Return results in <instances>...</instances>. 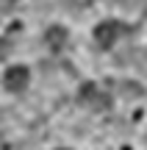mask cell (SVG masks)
Segmentation results:
<instances>
[{
    "label": "cell",
    "mask_w": 147,
    "mask_h": 150,
    "mask_svg": "<svg viewBox=\"0 0 147 150\" xmlns=\"http://www.w3.org/2000/svg\"><path fill=\"white\" fill-rule=\"evenodd\" d=\"M122 33H125V25L108 20V22H100V25L94 28V42H97V47L108 50V47H114V45H117V39H120Z\"/></svg>",
    "instance_id": "cell-1"
},
{
    "label": "cell",
    "mask_w": 147,
    "mask_h": 150,
    "mask_svg": "<svg viewBox=\"0 0 147 150\" xmlns=\"http://www.w3.org/2000/svg\"><path fill=\"white\" fill-rule=\"evenodd\" d=\"M28 81H31V75H28L25 67H8L3 75V86L8 92H22V89H28Z\"/></svg>",
    "instance_id": "cell-2"
},
{
    "label": "cell",
    "mask_w": 147,
    "mask_h": 150,
    "mask_svg": "<svg viewBox=\"0 0 147 150\" xmlns=\"http://www.w3.org/2000/svg\"><path fill=\"white\" fill-rule=\"evenodd\" d=\"M44 42H47V47L53 50V53L64 50L67 47V28H61V25L47 28V31H44Z\"/></svg>",
    "instance_id": "cell-3"
},
{
    "label": "cell",
    "mask_w": 147,
    "mask_h": 150,
    "mask_svg": "<svg viewBox=\"0 0 147 150\" xmlns=\"http://www.w3.org/2000/svg\"><path fill=\"white\" fill-rule=\"evenodd\" d=\"M83 100H86L89 106H97V108H103V106H106V97L100 95V92L94 89L92 83H89V86H83Z\"/></svg>",
    "instance_id": "cell-4"
},
{
    "label": "cell",
    "mask_w": 147,
    "mask_h": 150,
    "mask_svg": "<svg viewBox=\"0 0 147 150\" xmlns=\"http://www.w3.org/2000/svg\"><path fill=\"white\" fill-rule=\"evenodd\" d=\"M8 53H11V42H8L6 36H0V61L8 59Z\"/></svg>",
    "instance_id": "cell-5"
},
{
    "label": "cell",
    "mask_w": 147,
    "mask_h": 150,
    "mask_svg": "<svg viewBox=\"0 0 147 150\" xmlns=\"http://www.w3.org/2000/svg\"><path fill=\"white\" fill-rule=\"evenodd\" d=\"M8 3H11V0H0V11H6V8H8Z\"/></svg>",
    "instance_id": "cell-6"
}]
</instances>
